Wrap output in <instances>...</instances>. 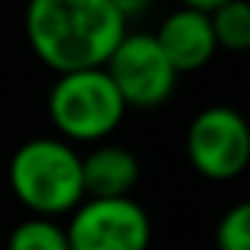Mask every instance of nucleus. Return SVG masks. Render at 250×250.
I'll use <instances>...</instances> for the list:
<instances>
[{"mask_svg": "<svg viewBox=\"0 0 250 250\" xmlns=\"http://www.w3.org/2000/svg\"><path fill=\"white\" fill-rule=\"evenodd\" d=\"M64 233L70 250H148L151 218L131 198H84Z\"/></svg>", "mask_w": 250, "mask_h": 250, "instance_id": "5", "label": "nucleus"}, {"mask_svg": "<svg viewBox=\"0 0 250 250\" xmlns=\"http://www.w3.org/2000/svg\"><path fill=\"white\" fill-rule=\"evenodd\" d=\"M26 38L59 76L105 67L125 38V21L108 0H29Z\"/></svg>", "mask_w": 250, "mask_h": 250, "instance_id": "1", "label": "nucleus"}, {"mask_svg": "<svg viewBox=\"0 0 250 250\" xmlns=\"http://www.w3.org/2000/svg\"><path fill=\"white\" fill-rule=\"evenodd\" d=\"M105 73L117 84L125 108H160L178 87V70L169 64L154 35L148 32H125L105 64Z\"/></svg>", "mask_w": 250, "mask_h": 250, "instance_id": "6", "label": "nucleus"}, {"mask_svg": "<svg viewBox=\"0 0 250 250\" xmlns=\"http://www.w3.org/2000/svg\"><path fill=\"white\" fill-rule=\"evenodd\" d=\"M187 157L207 181H233L250 166V123L230 105H209L187 128Z\"/></svg>", "mask_w": 250, "mask_h": 250, "instance_id": "4", "label": "nucleus"}, {"mask_svg": "<svg viewBox=\"0 0 250 250\" xmlns=\"http://www.w3.org/2000/svg\"><path fill=\"white\" fill-rule=\"evenodd\" d=\"M154 41L169 59V64L178 70V76L201 70L204 64L212 62L218 50L212 26H209V15L198 9H187V6L163 18L160 29L154 32Z\"/></svg>", "mask_w": 250, "mask_h": 250, "instance_id": "7", "label": "nucleus"}, {"mask_svg": "<svg viewBox=\"0 0 250 250\" xmlns=\"http://www.w3.org/2000/svg\"><path fill=\"white\" fill-rule=\"evenodd\" d=\"M47 111L67 140L99 143L117 131L128 108L105 67H93L59 76L50 90Z\"/></svg>", "mask_w": 250, "mask_h": 250, "instance_id": "3", "label": "nucleus"}, {"mask_svg": "<svg viewBox=\"0 0 250 250\" xmlns=\"http://www.w3.org/2000/svg\"><path fill=\"white\" fill-rule=\"evenodd\" d=\"M117 12H120V18H123L125 23L131 21V18H140L143 12H148L151 6H154V0H108Z\"/></svg>", "mask_w": 250, "mask_h": 250, "instance_id": "12", "label": "nucleus"}, {"mask_svg": "<svg viewBox=\"0 0 250 250\" xmlns=\"http://www.w3.org/2000/svg\"><path fill=\"white\" fill-rule=\"evenodd\" d=\"M6 250H70V245L64 227L53 218H29L9 233Z\"/></svg>", "mask_w": 250, "mask_h": 250, "instance_id": "10", "label": "nucleus"}, {"mask_svg": "<svg viewBox=\"0 0 250 250\" xmlns=\"http://www.w3.org/2000/svg\"><path fill=\"white\" fill-rule=\"evenodd\" d=\"M221 3H227V0H184V6L187 9H198V12H212V9H218Z\"/></svg>", "mask_w": 250, "mask_h": 250, "instance_id": "13", "label": "nucleus"}, {"mask_svg": "<svg viewBox=\"0 0 250 250\" xmlns=\"http://www.w3.org/2000/svg\"><path fill=\"white\" fill-rule=\"evenodd\" d=\"M9 187L35 218L73 212L84 201L82 154L59 137L26 140L9 160Z\"/></svg>", "mask_w": 250, "mask_h": 250, "instance_id": "2", "label": "nucleus"}, {"mask_svg": "<svg viewBox=\"0 0 250 250\" xmlns=\"http://www.w3.org/2000/svg\"><path fill=\"white\" fill-rule=\"evenodd\" d=\"M140 181V160L125 146H99L82 157L84 198H128Z\"/></svg>", "mask_w": 250, "mask_h": 250, "instance_id": "8", "label": "nucleus"}, {"mask_svg": "<svg viewBox=\"0 0 250 250\" xmlns=\"http://www.w3.org/2000/svg\"><path fill=\"white\" fill-rule=\"evenodd\" d=\"M218 250H250V201H239L230 207L215 227Z\"/></svg>", "mask_w": 250, "mask_h": 250, "instance_id": "11", "label": "nucleus"}, {"mask_svg": "<svg viewBox=\"0 0 250 250\" xmlns=\"http://www.w3.org/2000/svg\"><path fill=\"white\" fill-rule=\"evenodd\" d=\"M215 44L230 53L250 50V0H227L209 12Z\"/></svg>", "mask_w": 250, "mask_h": 250, "instance_id": "9", "label": "nucleus"}]
</instances>
